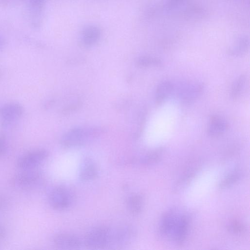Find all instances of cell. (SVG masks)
I'll use <instances>...</instances> for the list:
<instances>
[{"label": "cell", "instance_id": "obj_1", "mask_svg": "<svg viewBox=\"0 0 250 250\" xmlns=\"http://www.w3.org/2000/svg\"><path fill=\"white\" fill-rule=\"evenodd\" d=\"M105 132L100 126H83L72 128L62 138L61 145L65 148L81 146L98 137Z\"/></svg>", "mask_w": 250, "mask_h": 250}, {"label": "cell", "instance_id": "obj_2", "mask_svg": "<svg viewBox=\"0 0 250 250\" xmlns=\"http://www.w3.org/2000/svg\"><path fill=\"white\" fill-rule=\"evenodd\" d=\"M134 229L128 225L111 228L107 249H118L129 245L135 237Z\"/></svg>", "mask_w": 250, "mask_h": 250}, {"label": "cell", "instance_id": "obj_3", "mask_svg": "<svg viewBox=\"0 0 250 250\" xmlns=\"http://www.w3.org/2000/svg\"><path fill=\"white\" fill-rule=\"evenodd\" d=\"M110 227L100 226L92 228L86 233L84 243L89 249L99 250L108 247Z\"/></svg>", "mask_w": 250, "mask_h": 250}, {"label": "cell", "instance_id": "obj_4", "mask_svg": "<svg viewBox=\"0 0 250 250\" xmlns=\"http://www.w3.org/2000/svg\"><path fill=\"white\" fill-rule=\"evenodd\" d=\"M42 181V174L34 169H26L16 174L11 179V184L17 189L30 190L41 185Z\"/></svg>", "mask_w": 250, "mask_h": 250}, {"label": "cell", "instance_id": "obj_5", "mask_svg": "<svg viewBox=\"0 0 250 250\" xmlns=\"http://www.w3.org/2000/svg\"><path fill=\"white\" fill-rule=\"evenodd\" d=\"M48 201L50 206L57 210H65L70 207L73 201L71 191L64 186H58L50 192Z\"/></svg>", "mask_w": 250, "mask_h": 250}, {"label": "cell", "instance_id": "obj_6", "mask_svg": "<svg viewBox=\"0 0 250 250\" xmlns=\"http://www.w3.org/2000/svg\"><path fill=\"white\" fill-rule=\"evenodd\" d=\"M48 152L44 149H39L26 153L20 157L17 163L20 168L26 170L34 169L48 157Z\"/></svg>", "mask_w": 250, "mask_h": 250}, {"label": "cell", "instance_id": "obj_7", "mask_svg": "<svg viewBox=\"0 0 250 250\" xmlns=\"http://www.w3.org/2000/svg\"><path fill=\"white\" fill-rule=\"evenodd\" d=\"M181 215L175 209H171L163 216L160 225L161 234L168 238H173Z\"/></svg>", "mask_w": 250, "mask_h": 250}, {"label": "cell", "instance_id": "obj_8", "mask_svg": "<svg viewBox=\"0 0 250 250\" xmlns=\"http://www.w3.org/2000/svg\"><path fill=\"white\" fill-rule=\"evenodd\" d=\"M53 242L57 248L62 250H76L82 246V242L78 237L67 233L56 234Z\"/></svg>", "mask_w": 250, "mask_h": 250}, {"label": "cell", "instance_id": "obj_9", "mask_svg": "<svg viewBox=\"0 0 250 250\" xmlns=\"http://www.w3.org/2000/svg\"><path fill=\"white\" fill-rule=\"evenodd\" d=\"M23 108L18 104L11 103L0 108V120L3 124H9L19 119L23 114Z\"/></svg>", "mask_w": 250, "mask_h": 250}, {"label": "cell", "instance_id": "obj_10", "mask_svg": "<svg viewBox=\"0 0 250 250\" xmlns=\"http://www.w3.org/2000/svg\"><path fill=\"white\" fill-rule=\"evenodd\" d=\"M101 36V30L99 27L93 25H87L80 33V43L84 47H90L98 42Z\"/></svg>", "mask_w": 250, "mask_h": 250}, {"label": "cell", "instance_id": "obj_11", "mask_svg": "<svg viewBox=\"0 0 250 250\" xmlns=\"http://www.w3.org/2000/svg\"><path fill=\"white\" fill-rule=\"evenodd\" d=\"M99 169L95 162L89 158L83 160L80 168L79 177L81 181L89 182L98 177Z\"/></svg>", "mask_w": 250, "mask_h": 250}, {"label": "cell", "instance_id": "obj_12", "mask_svg": "<svg viewBox=\"0 0 250 250\" xmlns=\"http://www.w3.org/2000/svg\"><path fill=\"white\" fill-rule=\"evenodd\" d=\"M228 127V124L223 117L217 115L210 116L207 127V132L212 137L223 134Z\"/></svg>", "mask_w": 250, "mask_h": 250}, {"label": "cell", "instance_id": "obj_13", "mask_svg": "<svg viewBox=\"0 0 250 250\" xmlns=\"http://www.w3.org/2000/svg\"><path fill=\"white\" fill-rule=\"evenodd\" d=\"M203 88V84L200 83L189 84L182 93V100L186 104L192 103L201 95Z\"/></svg>", "mask_w": 250, "mask_h": 250}, {"label": "cell", "instance_id": "obj_14", "mask_svg": "<svg viewBox=\"0 0 250 250\" xmlns=\"http://www.w3.org/2000/svg\"><path fill=\"white\" fill-rule=\"evenodd\" d=\"M249 48V41L246 36L237 38L233 44L229 48L228 53L232 56H241L246 54Z\"/></svg>", "mask_w": 250, "mask_h": 250}, {"label": "cell", "instance_id": "obj_15", "mask_svg": "<svg viewBox=\"0 0 250 250\" xmlns=\"http://www.w3.org/2000/svg\"><path fill=\"white\" fill-rule=\"evenodd\" d=\"M126 206L128 211L131 214H140L144 207V199L142 196L139 194H133L128 196L126 200Z\"/></svg>", "mask_w": 250, "mask_h": 250}, {"label": "cell", "instance_id": "obj_16", "mask_svg": "<svg viewBox=\"0 0 250 250\" xmlns=\"http://www.w3.org/2000/svg\"><path fill=\"white\" fill-rule=\"evenodd\" d=\"M173 88V84L169 81H165L160 83L156 90V104L158 105L162 104L170 95Z\"/></svg>", "mask_w": 250, "mask_h": 250}, {"label": "cell", "instance_id": "obj_17", "mask_svg": "<svg viewBox=\"0 0 250 250\" xmlns=\"http://www.w3.org/2000/svg\"><path fill=\"white\" fill-rule=\"evenodd\" d=\"M189 219L188 217L185 215H182L180 218L173 238L177 243L183 242L187 237L189 225Z\"/></svg>", "mask_w": 250, "mask_h": 250}, {"label": "cell", "instance_id": "obj_18", "mask_svg": "<svg viewBox=\"0 0 250 250\" xmlns=\"http://www.w3.org/2000/svg\"><path fill=\"white\" fill-rule=\"evenodd\" d=\"M247 81V76L244 74L239 76L233 83L231 87L230 95L233 99L240 96L245 90Z\"/></svg>", "mask_w": 250, "mask_h": 250}, {"label": "cell", "instance_id": "obj_19", "mask_svg": "<svg viewBox=\"0 0 250 250\" xmlns=\"http://www.w3.org/2000/svg\"><path fill=\"white\" fill-rule=\"evenodd\" d=\"M196 168L193 166L187 168L184 175L176 182L174 187V191H178L185 188L188 184L189 183L195 174Z\"/></svg>", "mask_w": 250, "mask_h": 250}, {"label": "cell", "instance_id": "obj_20", "mask_svg": "<svg viewBox=\"0 0 250 250\" xmlns=\"http://www.w3.org/2000/svg\"><path fill=\"white\" fill-rule=\"evenodd\" d=\"M136 63L140 67H160L162 65V62L160 59L146 56L138 58Z\"/></svg>", "mask_w": 250, "mask_h": 250}, {"label": "cell", "instance_id": "obj_21", "mask_svg": "<svg viewBox=\"0 0 250 250\" xmlns=\"http://www.w3.org/2000/svg\"><path fill=\"white\" fill-rule=\"evenodd\" d=\"M241 173L239 170L234 171L228 175L220 182L219 188L224 189L236 183L241 178Z\"/></svg>", "mask_w": 250, "mask_h": 250}, {"label": "cell", "instance_id": "obj_22", "mask_svg": "<svg viewBox=\"0 0 250 250\" xmlns=\"http://www.w3.org/2000/svg\"><path fill=\"white\" fill-rule=\"evenodd\" d=\"M161 151L156 150L146 155L142 160V162L145 165H151L157 162L160 158Z\"/></svg>", "mask_w": 250, "mask_h": 250}, {"label": "cell", "instance_id": "obj_23", "mask_svg": "<svg viewBox=\"0 0 250 250\" xmlns=\"http://www.w3.org/2000/svg\"><path fill=\"white\" fill-rule=\"evenodd\" d=\"M229 229L235 234H240L244 230L242 224L237 221H234L229 226Z\"/></svg>", "mask_w": 250, "mask_h": 250}, {"label": "cell", "instance_id": "obj_24", "mask_svg": "<svg viewBox=\"0 0 250 250\" xmlns=\"http://www.w3.org/2000/svg\"><path fill=\"white\" fill-rule=\"evenodd\" d=\"M7 145L5 136L0 134V157H2L6 151Z\"/></svg>", "mask_w": 250, "mask_h": 250}, {"label": "cell", "instance_id": "obj_25", "mask_svg": "<svg viewBox=\"0 0 250 250\" xmlns=\"http://www.w3.org/2000/svg\"><path fill=\"white\" fill-rule=\"evenodd\" d=\"M6 237V231L4 228L0 224V245L4 242Z\"/></svg>", "mask_w": 250, "mask_h": 250}, {"label": "cell", "instance_id": "obj_26", "mask_svg": "<svg viewBox=\"0 0 250 250\" xmlns=\"http://www.w3.org/2000/svg\"><path fill=\"white\" fill-rule=\"evenodd\" d=\"M32 5L34 7H39L42 5L45 0H30Z\"/></svg>", "mask_w": 250, "mask_h": 250}, {"label": "cell", "instance_id": "obj_27", "mask_svg": "<svg viewBox=\"0 0 250 250\" xmlns=\"http://www.w3.org/2000/svg\"><path fill=\"white\" fill-rule=\"evenodd\" d=\"M5 206V202L4 199L0 196V210L3 208Z\"/></svg>", "mask_w": 250, "mask_h": 250}, {"label": "cell", "instance_id": "obj_28", "mask_svg": "<svg viewBox=\"0 0 250 250\" xmlns=\"http://www.w3.org/2000/svg\"><path fill=\"white\" fill-rule=\"evenodd\" d=\"M0 44H1V41H0Z\"/></svg>", "mask_w": 250, "mask_h": 250}]
</instances>
